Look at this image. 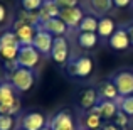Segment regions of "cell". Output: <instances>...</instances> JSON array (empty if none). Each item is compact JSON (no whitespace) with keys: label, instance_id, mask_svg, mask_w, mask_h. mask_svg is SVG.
Here are the masks:
<instances>
[{"label":"cell","instance_id":"1","mask_svg":"<svg viewBox=\"0 0 133 130\" xmlns=\"http://www.w3.org/2000/svg\"><path fill=\"white\" fill-rule=\"evenodd\" d=\"M9 81L14 85L17 91H29L30 88L34 86L36 83V75H34L32 69H27V68H17L15 71L9 73Z\"/></svg>","mask_w":133,"mask_h":130},{"label":"cell","instance_id":"2","mask_svg":"<svg viewBox=\"0 0 133 130\" xmlns=\"http://www.w3.org/2000/svg\"><path fill=\"white\" fill-rule=\"evenodd\" d=\"M41 61V52L34 47L32 44L29 46H20L19 56H17V63L20 68H27V69H34Z\"/></svg>","mask_w":133,"mask_h":130},{"label":"cell","instance_id":"3","mask_svg":"<svg viewBox=\"0 0 133 130\" xmlns=\"http://www.w3.org/2000/svg\"><path fill=\"white\" fill-rule=\"evenodd\" d=\"M14 30H15L17 41H19L20 46H29L34 42V37L37 34V27L30 26V24H25L24 20L17 19L15 24H14Z\"/></svg>","mask_w":133,"mask_h":130},{"label":"cell","instance_id":"4","mask_svg":"<svg viewBox=\"0 0 133 130\" xmlns=\"http://www.w3.org/2000/svg\"><path fill=\"white\" fill-rule=\"evenodd\" d=\"M93 71V61L88 56H79L69 63V75L76 78H88Z\"/></svg>","mask_w":133,"mask_h":130},{"label":"cell","instance_id":"5","mask_svg":"<svg viewBox=\"0 0 133 130\" xmlns=\"http://www.w3.org/2000/svg\"><path fill=\"white\" fill-rule=\"evenodd\" d=\"M111 81L115 83L120 96H130V95H133V73L131 71L116 73Z\"/></svg>","mask_w":133,"mask_h":130},{"label":"cell","instance_id":"6","mask_svg":"<svg viewBox=\"0 0 133 130\" xmlns=\"http://www.w3.org/2000/svg\"><path fill=\"white\" fill-rule=\"evenodd\" d=\"M49 127L52 130H78L71 112H68V110H62L59 113H56L51 118V122H49Z\"/></svg>","mask_w":133,"mask_h":130},{"label":"cell","instance_id":"7","mask_svg":"<svg viewBox=\"0 0 133 130\" xmlns=\"http://www.w3.org/2000/svg\"><path fill=\"white\" fill-rule=\"evenodd\" d=\"M51 58L54 59L57 64H64L69 59V44L68 39L64 36L61 37H54V42H52V51H51Z\"/></svg>","mask_w":133,"mask_h":130},{"label":"cell","instance_id":"8","mask_svg":"<svg viewBox=\"0 0 133 130\" xmlns=\"http://www.w3.org/2000/svg\"><path fill=\"white\" fill-rule=\"evenodd\" d=\"M52 42H54V36L49 34L44 29H37V34L34 37L32 46L41 52V54H51L52 51Z\"/></svg>","mask_w":133,"mask_h":130},{"label":"cell","instance_id":"9","mask_svg":"<svg viewBox=\"0 0 133 130\" xmlns=\"http://www.w3.org/2000/svg\"><path fill=\"white\" fill-rule=\"evenodd\" d=\"M83 17H84V14H83V10L79 9V7L61 9V12H59V19H61L68 27H71V29L72 27H79Z\"/></svg>","mask_w":133,"mask_h":130},{"label":"cell","instance_id":"10","mask_svg":"<svg viewBox=\"0 0 133 130\" xmlns=\"http://www.w3.org/2000/svg\"><path fill=\"white\" fill-rule=\"evenodd\" d=\"M20 125L24 130H41L45 127V117L39 112H30L22 117Z\"/></svg>","mask_w":133,"mask_h":130},{"label":"cell","instance_id":"11","mask_svg":"<svg viewBox=\"0 0 133 130\" xmlns=\"http://www.w3.org/2000/svg\"><path fill=\"white\" fill-rule=\"evenodd\" d=\"M110 46L115 51H127L130 47L131 42H130V36L127 32V27H123V29L120 27V29L115 30L113 36L110 37Z\"/></svg>","mask_w":133,"mask_h":130},{"label":"cell","instance_id":"12","mask_svg":"<svg viewBox=\"0 0 133 130\" xmlns=\"http://www.w3.org/2000/svg\"><path fill=\"white\" fill-rule=\"evenodd\" d=\"M37 29L47 30V32L52 34L54 37H61V36H64V34L68 32V26H66L59 17H54V19H51V20H47V22L37 26Z\"/></svg>","mask_w":133,"mask_h":130},{"label":"cell","instance_id":"13","mask_svg":"<svg viewBox=\"0 0 133 130\" xmlns=\"http://www.w3.org/2000/svg\"><path fill=\"white\" fill-rule=\"evenodd\" d=\"M99 101L101 100H99V95H98V90H94V88H86L79 95V105H81L83 110H91Z\"/></svg>","mask_w":133,"mask_h":130},{"label":"cell","instance_id":"14","mask_svg":"<svg viewBox=\"0 0 133 130\" xmlns=\"http://www.w3.org/2000/svg\"><path fill=\"white\" fill-rule=\"evenodd\" d=\"M59 12H61V9H59V7L54 3V0H44L42 7L39 9L41 24L47 22V20L54 19V17H59Z\"/></svg>","mask_w":133,"mask_h":130},{"label":"cell","instance_id":"15","mask_svg":"<svg viewBox=\"0 0 133 130\" xmlns=\"http://www.w3.org/2000/svg\"><path fill=\"white\" fill-rule=\"evenodd\" d=\"M98 95H99V100H113V101L120 96V93H118V90H116L113 81L101 83L99 88H98Z\"/></svg>","mask_w":133,"mask_h":130},{"label":"cell","instance_id":"16","mask_svg":"<svg viewBox=\"0 0 133 130\" xmlns=\"http://www.w3.org/2000/svg\"><path fill=\"white\" fill-rule=\"evenodd\" d=\"M17 100L15 88L10 81H5L0 85V105H10Z\"/></svg>","mask_w":133,"mask_h":130},{"label":"cell","instance_id":"17","mask_svg":"<svg viewBox=\"0 0 133 130\" xmlns=\"http://www.w3.org/2000/svg\"><path fill=\"white\" fill-rule=\"evenodd\" d=\"M99 107H101V118H104V120H113L116 113L120 112L118 103L113 100H101Z\"/></svg>","mask_w":133,"mask_h":130},{"label":"cell","instance_id":"18","mask_svg":"<svg viewBox=\"0 0 133 130\" xmlns=\"http://www.w3.org/2000/svg\"><path fill=\"white\" fill-rule=\"evenodd\" d=\"M115 30H116V27H115V22L110 19V17H103V19H99V22H98V30H96V34L99 37L110 39V37L113 36Z\"/></svg>","mask_w":133,"mask_h":130},{"label":"cell","instance_id":"19","mask_svg":"<svg viewBox=\"0 0 133 130\" xmlns=\"http://www.w3.org/2000/svg\"><path fill=\"white\" fill-rule=\"evenodd\" d=\"M89 2V7L94 14H99V15H104L108 14L111 9L115 7L113 0H88Z\"/></svg>","mask_w":133,"mask_h":130},{"label":"cell","instance_id":"20","mask_svg":"<svg viewBox=\"0 0 133 130\" xmlns=\"http://www.w3.org/2000/svg\"><path fill=\"white\" fill-rule=\"evenodd\" d=\"M98 44V34L96 32H79L78 46L83 49H93Z\"/></svg>","mask_w":133,"mask_h":130},{"label":"cell","instance_id":"21","mask_svg":"<svg viewBox=\"0 0 133 130\" xmlns=\"http://www.w3.org/2000/svg\"><path fill=\"white\" fill-rule=\"evenodd\" d=\"M98 22H99V20L94 15H84L83 20H81V24H79V30H81V32H96Z\"/></svg>","mask_w":133,"mask_h":130},{"label":"cell","instance_id":"22","mask_svg":"<svg viewBox=\"0 0 133 130\" xmlns=\"http://www.w3.org/2000/svg\"><path fill=\"white\" fill-rule=\"evenodd\" d=\"M19 51H20V44L3 46V47H0V58H2L3 61H14V59H17V56H19Z\"/></svg>","mask_w":133,"mask_h":130},{"label":"cell","instance_id":"23","mask_svg":"<svg viewBox=\"0 0 133 130\" xmlns=\"http://www.w3.org/2000/svg\"><path fill=\"white\" fill-rule=\"evenodd\" d=\"M115 101L118 103V108L121 112H125L128 117H133V95H130V96H118Z\"/></svg>","mask_w":133,"mask_h":130},{"label":"cell","instance_id":"24","mask_svg":"<svg viewBox=\"0 0 133 130\" xmlns=\"http://www.w3.org/2000/svg\"><path fill=\"white\" fill-rule=\"evenodd\" d=\"M17 19L24 20L25 24H30V26H41V17H39V12H29V10H20L19 17Z\"/></svg>","mask_w":133,"mask_h":130},{"label":"cell","instance_id":"25","mask_svg":"<svg viewBox=\"0 0 133 130\" xmlns=\"http://www.w3.org/2000/svg\"><path fill=\"white\" fill-rule=\"evenodd\" d=\"M84 125L88 130H98L101 128V117L99 115H94V113H88L86 115V120H84Z\"/></svg>","mask_w":133,"mask_h":130},{"label":"cell","instance_id":"26","mask_svg":"<svg viewBox=\"0 0 133 130\" xmlns=\"http://www.w3.org/2000/svg\"><path fill=\"white\" fill-rule=\"evenodd\" d=\"M19 110H20L19 98H17L14 103H10V105H0V113L2 115H10V117H14L15 113H19Z\"/></svg>","mask_w":133,"mask_h":130},{"label":"cell","instance_id":"27","mask_svg":"<svg viewBox=\"0 0 133 130\" xmlns=\"http://www.w3.org/2000/svg\"><path fill=\"white\" fill-rule=\"evenodd\" d=\"M42 3H44V0H20L22 10H29V12H39Z\"/></svg>","mask_w":133,"mask_h":130},{"label":"cell","instance_id":"28","mask_svg":"<svg viewBox=\"0 0 133 130\" xmlns=\"http://www.w3.org/2000/svg\"><path fill=\"white\" fill-rule=\"evenodd\" d=\"M14 44H19L15 32L7 30V32H3L2 36H0V47H3V46H14Z\"/></svg>","mask_w":133,"mask_h":130},{"label":"cell","instance_id":"29","mask_svg":"<svg viewBox=\"0 0 133 130\" xmlns=\"http://www.w3.org/2000/svg\"><path fill=\"white\" fill-rule=\"evenodd\" d=\"M14 117L0 113V130H12L14 128Z\"/></svg>","mask_w":133,"mask_h":130},{"label":"cell","instance_id":"30","mask_svg":"<svg viewBox=\"0 0 133 130\" xmlns=\"http://www.w3.org/2000/svg\"><path fill=\"white\" fill-rule=\"evenodd\" d=\"M128 118H130V117H128L125 112H121V110H120V112L116 113V117L113 118V120H115V125H118V127H121V128H127V127H128V122H130Z\"/></svg>","mask_w":133,"mask_h":130},{"label":"cell","instance_id":"31","mask_svg":"<svg viewBox=\"0 0 133 130\" xmlns=\"http://www.w3.org/2000/svg\"><path fill=\"white\" fill-rule=\"evenodd\" d=\"M54 3L59 9H69V7H78L79 0H54Z\"/></svg>","mask_w":133,"mask_h":130},{"label":"cell","instance_id":"32","mask_svg":"<svg viewBox=\"0 0 133 130\" xmlns=\"http://www.w3.org/2000/svg\"><path fill=\"white\" fill-rule=\"evenodd\" d=\"M133 0H113L115 7H120V9H127V7H130V3Z\"/></svg>","mask_w":133,"mask_h":130},{"label":"cell","instance_id":"33","mask_svg":"<svg viewBox=\"0 0 133 130\" xmlns=\"http://www.w3.org/2000/svg\"><path fill=\"white\" fill-rule=\"evenodd\" d=\"M17 68H19V63H17V59H14V61H5V69H9L10 73L15 71Z\"/></svg>","mask_w":133,"mask_h":130},{"label":"cell","instance_id":"34","mask_svg":"<svg viewBox=\"0 0 133 130\" xmlns=\"http://www.w3.org/2000/svg\"><path fill=\"white\" fill-rule=\"evenodd\" d=\"M5 17H7V9L2 5V3H0V24L5 20Z\"/></svg>","mask_w":133,"mask_h":130},{"label":"cell","instance_id":"35","mask_svg":"<svg viewBox=\"0 0 133 130\" xmlns=\"http://www.w3.org/2000/svg\"><path fill=\"white\" fill-rule=\"evenodd\" d=\"M103 130H123V128H120L118 125H115V123H108V125H103L101 127Z\"/></svg>","mask_w":133,"mask_h":130},{"label":"cell","instance_id":"36","mask_svg":"<svg viewBox=\"0 0 133 130\" xmlns=\"http://www.w3.org/2000/svg\"><path fill=\"white\" fill-rule=\"evenodd\" d=\"M127 32H128V36H130V42H131V46H133V22L127 27Z\"/></svg>","mask_w":133,"mask_h":130},{"label":"cell","instance_id":"37","mask_svg":"<svg viewBox=\"0 0 133 130\" xmlns=\"http://www.w3.org/2000/svg\"><path fill=\"white\" fill-rule=\"evenodd\" d=\"M41 130H52V128L49 127V125H45V127H44V128H41Z\"/></svg>","mask_w":133,"mask_h":130},{"label":"cell","instance_id":"38","mask_svg":"<svg viewBox=\"0 0 133 130\" xmlns=\"http://www.w3.org/2000/svg\"><path fill=\"white\" fill-rule=\"evenodd\" d=\"M98 130H103V128H98Z\"/></svg>","mask_w":133,"mask_h":130},{"label":"cell","instance_id":"39","mask_svg":"<svg viewBox=\"0 0 133 130\" xmlns=\"http://www.w3.org/2000/svg\"><path fill=\"white\" fill-rule=\"evenodd\" d=\"M20 130H24V128H20Z\"/></svg>","mask_w":133,"mask_h":130}]
</instances>
